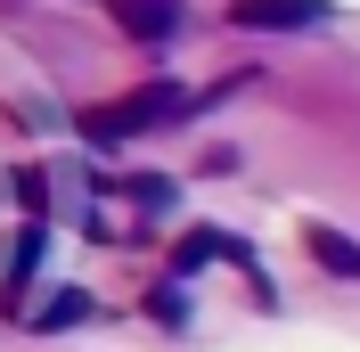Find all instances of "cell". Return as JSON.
Returning <instances> with one entry per match:
<instances>
[{
    "label": "cell",
    "instance_id": "obj_2",
    "mask_svg": "<svg viewBox=\"0 0 360 352\" xmlns=\"http://www.w3.org/2000/svg\"><path fill=\"white\" fill-rule=\"evenodd\" d=\"M107 8H115V25H123L131 42H148V49L180 33V0H107Z\"/></svg>",
    "mask_w": 360,
    "mask_h": 352
},
{
    "label": "cell",
    "instance_id": "obj_8",
    "mask_svg": "<svg viewBox=\"0 0 360 352\" xmlns=\"http://www.w3.org/2000/svg\"><path fill=\"white\" fill-rule=\"evenodd\" d=\"M17 197L33 205V221H41L49 213V172H17Z\"/></svg>",
    "mask_w": 360,
    "mask_h": 352
},
{
    "label": "cell",
    "instance_id": "obj_7",
    "mask_svg": "<svg viewBox=\"0 0 360 352\" xmlns=\"http://www.w3.org/2000/svg\"><path fill=\"white\" fill-rule=\"evenodd\" d=\"M148 320H164V328H188V295H180V279L148 287Z\"/></svg>",
    "mask_w": 360,
    "mask_h": 352
},
{
    "label": "cell",
    "instance_id": "obj_5",
    "mask_svg": "<svg viewBox=\"0 0 360 352\" xmlns=\"http://www.w3.org/2000/svg\"><path fill=\"white\" fill-rule=\"evenodd\" d=\"M82 320H98V303H90L82 287H66V295H58L49 311H33V328H41V336H58V328H82Z\"/></svg>",
    "mask_w": 360,
    "mask_h": 352
},
{
    "label": "cell",
    "instance_id": "obj_4",
    "mask_svg": "<svg viewBox=\"0 0 360 352\" xmlns=\"http://www.w3.org/2000/svg\"><path fill=\"white\" fill-rule=\"evenodd\" d=\"M303 246H311V263H319V270L360 279V238H344V230H328V221H303Z\"/></svg>",
    "mask_w": 360,
    "mask_h": 352
},
{
    "label": "cell",
    "instance_id": "obj_3",
    "mask_svg": "<svg viewBox=\"0 0 360 352\" xmlns=\"http://www.w3.org/2000/svg\"><path fill=\"white\" fill-rule=\"evenodd\" d=\"M41 254H49V230H41V221H25V230H17V263H8V279H0V311L25 303V287H33ZM17 320H25V311H17Z\"/></svg>",
    "mask_w": 360,
    "mask_h": 352
},
{
    "label": "cell",
    "instance_id": "obj_1",
    "mask_svg": "<svg viewBox=\"0 0 360 352\" xmlns=\"http://www.w3.org/2000/svg\"><path fill=\"white\" fill-rule=\"evenodd\" d=\"M229 25L246 33H303V25H336L328 0H229Z\"/></svg>",
    "mask_w": 360,
    "mask_h": 352
},
{
    "label": "cell",
    "instance_id": "obj_6",
    "mask_svg": "<svg viewBox=\"0 0 360 352\" xmlns=\"http://www.w3.org/2000/svg\"><path fill=\"white\" fill-rule=\"evenodd\" d=\"M123 189H131V205H148V213H172V205H180V189H172L164 172H131Z\"/></svg>",
    "mask_w": 360,
    "mask_h": 352
}]
</instances>
